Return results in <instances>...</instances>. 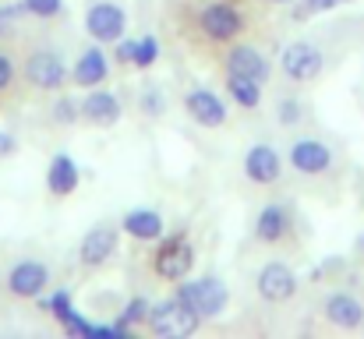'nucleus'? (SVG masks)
Segmentation results:
<instances>
[{"instance_id": "1", "label": "nucleus", "mask_w": 364, "mask_h": 339, "mask_svg": "<svg viewBox=\"0 0 364 339\" xmlns=\"http://www.w3.org/2000/svg\"><path fill=\"white\" fill-rule=\"evenodd\" d=\"M191 28H195V36H198L205 46L223 50L227 43L244 39V32H247V14H244L234 0H205V4H198V11H195V18H191Z\"/></svg>"}, {"instance_id": "2", "label": "nucleus", "mask_w": 364, "mask_h": 339, "mask_svg": "<svg viewBox=\"0 0 364 339\" xmlns=\"http://www.w3.org/2000/svg\"><path fill=\"white\" fill-rule=\"evenodd\" d=\"M21 82L32 92L57 96L71 85V68H68V60H64V53L57 46L39 43V46H28L25 57H21Z\"/></svg>"}, {"instance_id": "3", "label": "nucleus", "mask_w": 364, "mask_h": 339, "mask_svg": "<svg viewBox=\"0 0 364 339\" xmlns=\"http://www.w3.org/2000/svg\"><path fill=\"white\" fill-rule=\"evenodd\" d=\"M195 240L188 230H173V233H163L149 254V269L159 283H181L195 272Z\"/></svg>"}, {"instance_id": "4", "label": "nucleus", "mask_w": 364, "mask_h": 339, "mask_svg": "<svg viewBox=\"0 0 364 339\" xmlns=\"http://www.w3.org/2000/svg\"><path fill=\"white\" fill-rule=\"evenodd\" d=\"M173 294L202 318V322H213V318H223L227 308H230V286L220 279V276H188L181 283H173Z\"/></svg>"}, {"instance_id": "5", "label": "nucleus", "mask_w": 364, "mask_h": 339, "mask_svg": "<svg viewBox=\"0 0 364 339\" xmlns=\"http://www.w3.org/2000/svg\"><path fill=\"white\" fill-rule=\"evenodd\" d=\"M198 329H202V318L177 294L156 301L149 308V318H145V333L156 339H188V336H195Z\"/></svg>"}, {"instance_id": "6", "label": "nucleus", "mask_w": 364, "mask_h": 339, "mask_svg": "<svg viewBox=\"0 0 364 339\" xmlns=\"http://www.w3.org/2000/svg\"><path fill=\"white\" fill-rule=\"evenodd\" d=\"M287 163L297 177H308V181H322L333 173L336 166V156L329 149V141L315 138V134H297L290 145H287Z\"/></svg>"}, {"instance_id": "7", "label": "nucleus", "mask_w": 364, "mask_h": 339, "mask_svg": "<svg viewBox=\"0 0 364 339\" xmlns=\"http://www.w3.org/2000/svg\"><path fill=\"white\" fill-rule=\"evenodd\" d=\"M279 71L287 82L294 85H311L322 78L326 71V53L322 46H315L311 39H290L283 50H279Z\"/></svg>"}, {"instance_id": "8", "label": "nucleus", "mask_w": 364, "mask_h": 339, "mask_svg": "<svg viewBox=\"0 0 364 339\" xmlns=\"http://www.w3.org/2000/svg\"><path fill=\"white\" fill-rule=\"evenodd\" d=\"M251 237L262 247H290L297 237V220L290 202H265L251 223Z\"/></svg>"}, {"instance_id": "9", "label": "nucleus", "mask_w": 364, "mask_h": 339, "mask_svg": "<svg viewBox=\"0 0 364 339\" xmlns=\"http://www.w3.org/2000/svg\"><path fill=\"white\" fill-rule=\"evenodd\" d=\"M121 251V223H96L85 230V237L78 240V269L85 272H100L107 269Z\"/></svg>"}, {"instance_id": "10", "label": "nucleus", "mask_w": 364, "mask_h": 339, "mask_svg": "<svg viewBox=\"0 0 364 339\" xmlns=\"http://www.w3.org/2000/svg\"><path fill=\"white\" fill-rule=\"evenodd\" d=\"M50 283H53V272L39 258H18L4 272V290L14 301H36V297H43L50 290Z\"/></svg>"}, {"instance_id": "11", "label": "nucleus", "mask_w": 364, "mask_h": 339, "mask_svg": "<svg viewBox=\"0 0 364 339\" xmlns=\"http://www.w3.org/2000/svg\"><path fill=\"white\" fill-rule=\"evenodd\" d=\"M297 290H301V279H297V272H294V265L290 262H279V258H269L258 272H255V294H258V301H265V304H290L294 297H297Z\"/></svg>"}, {"instance_id": "12", "label": "nucleus", "mask_w": 364, "mask_h": 339, "mask_svg": "<svg viewBox=\"0 0 364 339\" xmlns=\"http://www.w3.org/2000/svg\"><path fill=\"white\" fill-rule=\"evenodd\" d=\"M220 64H223V75H244V78H255L262 85H269V78H272L269 53L258 43H247V39L227 43L223 53H220Z\"/></svg>"}, {"instance_id": "13", "label": "nucleus", "mask_w": 364, "mask_h": 339, "mask_svg": "<svg viewBox=\"0 0 364 339\" xmlns=\"http://www.w3.org/2000/svg\"><path fill=\"white\" fill-rule=\"evenodd\" d=\"M283 166H287V156L269 145V141H255L247 145L241 156V170L244 177L255 184V188H276L283 181Z\"/></svg>"}, {"instance_id": "14", "label": "nucleus", "mask_w": 364, "mask_h": 339, "mask_svg": "<svg viewBox=\"0 0 364 339\" xmlns=\"http://www.w3.org/2000/svg\"><path fill=\"white\" fill-rule=\"evenodd\" d=\"M85 36L92 43L114 46L117 39L127 36V11L117 0H92L85 7Z\"/></svg>"}, {"instance_id": "15", "label": "nucleus", "mask_w": 364, "mask_h": 339, "mask_svg": "<svg viewBox=\"0 0 364 339\" xmlns=\"http://www.w3.org/2000/svg\"><path fill=\"white\" fill-rule=\"evenodd\" d=\"M184 113H188L191 124H198V127H205V131H220V127L230 124L227 99H223L220 92L205 89V85H195V89L184 92Z\"/></svg>"}, {"instance_id": "16", "label": "nucleus", "mask_w": 364, "mask_h": 339, "mask_svg": "<svg viewBox=\"0 0 364 339\" xmlns=\"http://www.w3.org/2000/svg\"><path fill=\"white\" fill-rule=\"evenodd\" d=\"M110 53H107V46L103 43H89V46H82L78 50V57H75V64H71V85L75 89H100V85H107V78H110Z\"/></svg>"}, {"instance_id": "17", "label": "nucleus", "mask_w": 364, "mask_h": 339, "mask_svg": "<svg viewBox=\"0 0 364 339\" xmlns=\"http://www.w3.org/2000/svg\"><path fill=\"white\" fill-rule=\"evenodd\" d=\"M322 318L340 333H358L364 325V301L350 290H333L322 301Z\"/></svg>"}, {"instance_id": "18", "label": "nucleus", "mask_w": 364, "mask_h": 339, "mask_svg": "<svg viewBox=\"0 0 364 339\" xmlns=\"http://www.w3.org/2000/svg\"><path fill=\"white\" fill-rule=\"evenodd\" d=\"M124 117V103L117 92L110 89H85L82 96V124L89 127H117Z\"/></svg>"}, {"instance_id": "19", "label": "nucleus", "mask_w": 364, "mask_h": 339, "mask_svg": "<svg viewBox=\"0 0 364 339\" xmlns=\"http://www.w3.org/2000/svg\"><path fill=\"white\" fill-rule=\"evenodd\" d=\"M121 233H127V237L138 240V244H156V240L166 233V220H163L159 209L138 205V209H127V212H124Z\"/></svg>"}, {"instance_id": "20", "label": "nucleus", "mask_w": 364, "mask_h": 339, "mask_svg": "<svg viewBox=\"0 0 364 339\" xmlns=\"http://www.w3.org/2000/svg\"><path fill=\"white\" fill-rule=\"evenodd\" d=\"M78 184H82V170H78L75 156L57 152V156L50 159V166H46V191H50L53 198H71V195L78 191Z\"/></svg>"}, {"instance_id": "21", "label": "nucleus", "mask_w": 364, "mask_h": 339, "mask_svg": "<svg viewBox=\"0 0 364 339\" xmlns=\"http://www.w3.org/2000/svg\"><path fill=\"white\" fill-rule=\"evenodd\" d=\"M262 82H255V78H244V75H223V92H227V99L230 103H237L241 110H258L262 107Z\"/></svg>"}, {"instance_id": "22", "label": "nucleus", "mask_w": 364, "mask_h": 339, "mask_svg": "<svg viewBox=\"0 0 364 339\" xmlns=\"http://www.w3.org/2000/svg\"><path fill=\"white\" fill-rule=\"evenodd\" d=\"M149 308H152V301H145V297H127L124 301V308L117 311V318H114V325L121 329V336H131V333L145 329Z\"/></svg>"}, {"instance_id": "23", "label": "nucleus", "mask_w": 364, "mask_h": 339, "mask_svg": "<svg viewBox=\"0 0 364 339\" xmlns=\"http://www.w3.org/2000/svg\"><path fill=\"white\" fill-rule=\"evenodd\" d=\"M36 304H39V311H46L57 325H64L78 308H75V301H71V290H53L50 297L43 294V297H36Z\"/></svg>"}, {"instance_id": "24", "label": "nucleus", "mask_w": 364, "mask_h": 339, "mask_svg": "<svg viewBox=\"0 0 364 339\" xmlns=\"http://www.w3.org/2000/svg\"><path fill=\"white\" fill-rule=\"evenodd\" d=\"M50 124L53 127H75V124H82V99H75L68 92H57V99L50 107Z\"/></svg>"}, {"instance_id": "25", "label": "nucleus", "mask_w": 364, "mask_h": 339, "mask_svg": "<svg viewBox=\"0 0 364 339\" xmlns=\"http://www.w3.org/2000/svg\"><path fill=\"white\" fill-rule=\"evenodd\" d=\"M272 110H276V124H279V127H297V124H304V117H308V107H304V99H301L297 92H283Z\"/></svg>"}, {"instance_id": "26", "label": "nucleus", "mask_w": 364, "mask_h": 339, "mask_svg": "<svg viewBox=\"0 0 364 339\" xmlns=\"http://www.w3.org/2000/svg\"><path fill=\"white\" fill-rule=\"evenodd\" d=\"M138 113H141L145 120H159V117L166 113V92H163L156 82H145V85L138 89Z\"/></svg>"}, {"instance_id": "27", "label": "nucleus", "mask_w": 364, "mask_h": 339, "mask_svg": "<svg viewBox=\"0 0 364 339\" xmlns=\"http://www.w3.org/2000/svg\"><path fill=\"white\" fill-rule=\"evenodd\" d=\"M18 78H21V64H18L14 50L0 43V96H7L18 85Z\"/></svg>"}, {"instance_id": "28", "label": "nucleus", "mask_w": 364, "mask_h": 339, "mask_svg": "<svg viewBox=\"0 0 364 339\" xmlns=\"http://www.w3.org/2000/svg\"><path fill=\"white\" fill-rule=\"evenodd\" d=\"M156 60H159V39L156 36H138V46H134V64L131 68H138V71H149V68H156Z\"/></svg>"}, {"instance_id": "29", "label": "nucleus", "mask_w": 364, "mask_h": 339, "mask_svg": "<svg viewBox=\"0 0 364 339\" xmlns=\"http://www.w3.org/2000/svg\"><path fill=\"white\" fill-rule=\"evenodd\" d=\"M21 4H25V14L39 21H53L64 14V0H21Z\"/></svg>"}, {"instance_id": "30", "label": "nucleus", "mask_w": 364, "mask_h": 339, "mask_svg": "<svg viewBox=\"0 0 364 339\" xmlns=\"http://www.w3.org/2000/svg\"><path fill=\"white\" fill-rule=\"evenodd\" d=\"M343 4H350V0H297L294 4V18L304 21V18H315V14L333 11V7H343Z\"/></svg>"}, {"instance_id": "31", "label": "nucleus", "mask_w": 364, "mask_h": 339, "mask_svg": "<svg viewBox=\"0 0 364 339\" xmlns=\"http://www.w3.org/2000/svg\"><path fill=\"white\" fill-rule=\"evenodd\" d=\"M134 46H138V39H131V36H124V39H117L114 43V64H121V68H131L134 64Z\"/></svg>"}, {"instance_id": "32", "label": "nucleus", "mask_w": 364, "mask_h": 339, "mask_svg": "<svg viewBox=\"0 0 364 339\" xmlns=\"http://www.w3.org/2000/svg\"><path fill=\"white\" fill-rule=\"evenodd\" d=\"M18 152V138L11 134V131H0V159H7V156H14Z\"/></svg>"}, {"instance_id": "33", "label": "nucleus", "mask_w": 364, "mask_h": 339, "mask_svg": "<svg viewBox=\"0 0 364 339\" xmlns=\"http://www.w3.org/2000/svg\"><path fill=\"white\" fill-rule=\"evenodd\" d=\"M262 4H269V7H294L297 0H262Z\"/></svg>"}, {"instance_id": "34", "label": "nucleus", "mask_w": 364, "mask_h": 339, "mask_svg": "<svg viewBox=\"0 0 364 339\" xmlns=\"http://www.w3.org/2000/svg\"><path fill=\"white\" fill-rule=\"evenodd\" d=\"M0 283H4V279H0Z\"/></svg>"}, {"instance_id": "35", "label": "nucleus", "mask_w": 364, "mask_h": 339, "mask_svg": "<svg viewBox=\"0 0 364 339\" xmlns=\"http://www.w3.org/2000/svg\"><path fill=\"white\" fill-rule=\"evenodd\" d=\"M361 329H364V325H361Z\"/></svg>"}]
</instances>
